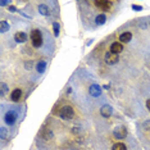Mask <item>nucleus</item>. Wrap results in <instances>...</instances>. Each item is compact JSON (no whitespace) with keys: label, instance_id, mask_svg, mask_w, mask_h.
<instances>
[{"label":"nucleus","instance_id":"obj_6","mask_svg":"<svg viewBox=\"0 0 150 150\" xmlns=\"http://www.w3.org/2000/svg\"><path fill=\"white\" fill-rule=\"evenodd\" d=\"M112 113H113V108H112L109 104H105V105H103V107L100 108V114H101V117L109 118V117L112 115Z\"/></svg>","mask_w":150,"mask_h":150},{"label":"nucleus","instance_id":"obj_17","mask_svg":"<svg viewBox=\"0 0 150 150\" xmlns=\"http://www.w3.org/2000/svg\"><path fill=\"white\" fill-rule=\"evenodd\" d=\"M41 136H42V137L45 139V140H50V139L53 137V132L50 131V129H45V131L41 132Z\"/></svg>","mask_w":150,"mask_h":150},{"label":"nucleus","instance_id":"obj_18","mask_svg":"<svg viewBox=\"0 0 150 150\" xmlns=\"http://www.w3.org/2000/svg\"><path fill=\"white\" fill-rule=\"evenodd\" d=\"M113 150H127V146L123 142H117L113 145Z\"/></svg>","mask_w":150,"mask_h":150},{"label":"nucleus","instance_id":"obj_12","mask_svg":"<svg viewBox=\"0 0 150 150\" xmlns=\"http://www.w3.org/2000/svg\"><path fill=\"white\" fill-rule=\"evenodd\" d=\"M14 40L17 42H19V44H22V42H25L26 40H27V35L25 32H17L16 35H14Z\"/></svg>","mask_w":150,"mask_h":150},{"label":"nucleus","instance_id":"obj_24","mask_svg":"<svg viewBox=\"0 0 150 150\" xmlns=\"http://www.w3.org/2000/svg\"><path fill=\"white\" fill-rule=\"evenodd\" d=\"M8 9H9V12H16L17 11V8H16V6H13V5H11Z\"/></svg>","mask_w":150,"mask_h":150},{"label":"nucleus","instance_id":"obj_14","mask_svg":"<svg viewBox=\"0 0 150 150\" xmlns=\"http://www.w3.org/2000/svg\"><path fill=\"white\" fill-rule=\"evenodd\" d=\"M39 13L42 16H49L50 14V9L49 6L45 5V4H40L39 5Z\"/></svg>","mask_w":150,"mask_h":150},{"label":"nucleus","instance_id":"obj_13","mask_svg":"<svg viewBox=\"0 0 150 150\" xmlns=\"http://www.w3.org/2000/svg\"><path fill=\"white\" fill-rule=\"evenodd\" d=\"M46 69V62L45 60H40V62H37L36 64V71L39 73H44Z\"/></svg>","mask_w":150,"mask_h":150},{"label":"nucleus","instance_id":"obj_19","mask_svg":"<svg viewBox=\"0 0 150 150\" xmlns=\"http://www.w3.org/2000/svg\"><path fill=\"white\" fill-rule=\"evenodd\" d=\"M53 30H54V36H55V37L59 36V30H60L59 23H58V22H54V23H53Z\"/></svg>","mask_w":150,"mask_h":150},{"label":"nucleus","instance_id":"obj_8","mask_svg":"<svg viewBox=\"0 0 150 150\" xmlns=\"http://www.w3.org/2000/svg\"><path fill=\"white\" fill-rule=\"evenodd\" d=\"M88 93H90L91 96L98 98V96H100V95H101L103 90H101V87L99 86V85H91L90 88H88Z\"/></svg>","mask_w":150,"mask_h":150},{"label":"nucleus","instance_id":"obj_5","mask_svg":"<svg viewBox=\"0 0 150 150\" xmlns=\"http://www.w3.org/2000/svg\"><path fill=\"white\" fill-rule=\"evenodd\" d=\"M17 117H18V114H17L14 110H9L8 113L5 114V123L9 125V126L14 125L16 121H17Z\"/></svg>","mask_w":150,"mask_h":150},{"label":"nucleus","instance_id":"obj_10","mask_svg":"<svg viewBox=\"0 0 150 150\" xmlns=\"http://www.w3.org/2000/svg\"><path fill=\"white\" fill-rule=\"evenodd\" d=\"M22 98V90L21 88H14V90L12 91V94H11V99L13 101H19V99Z\"/></svg>","mask_w":150,"mask_h":150},{"label":"nucleus","instance_id":"obj_1","mask_svg":"<svg viewBox=\"0 0 150 150\" xmlns=\"http://www.w3.org/2000/svg\"><path fill=\"white\" fill-rule=\"evenodd\" d=\"M59 115L63 119H72L74 117V109L71 107V105H64L63 108H60L59 110Z\"/></svg>","mask_w":150,"mask_h":150},{"label":"nucleus","instance_id":"obj_2","mask_svg":"<svg viewBox=\"0 0 150 150\" xmlns=\"http://www.w3.org/2000/svg\"><path fill=\"white\" fill-rule=\"evenodd\" d=\"M31 41L33 47H40L42 45V35L39 30H32L31 32Z\"/></svg>","mask_w":150,"mask_h":150},{"label":"nucleus","instance_id":"obj_15","mask_svg":"<svg viewBox=\"0 0 150 150\" xmlns=\"http://www.w3.org/2000/svg\"><path fill=\"white\" fill-rule=\"evenodd\" d=\"M105 21H107V17H105V14H99L96 16V19H95V22H96V25H104Z\"/></svg>","mask_w":150,"mask_h":150},{"label":"nucleus","instance_id":"obj_25","mask_svg":"<svg viewBox=\"0 0 150 150\" xmlns=\"http://www.w3.org/2000/svg\"><path fill=\"white\" fill-rule=\"evenodd\" d=\"M146 108H148V110L150 112V99L149 100H146Z\"/></svg>","mask_w":150,"mask_h":150},{"label":"nucleus","instance_id":"obj_22","mask_svg":"<svg viewBox=\"0 0 150 150\" xmlns=\"http://www.w3.org/2000/svg\"><path fill=\"white\" fill-rule=\"evenodd\" d=\"M132 9L135 12H141L142 11V6L141 5H136V4H132Z\"/></svg>","mask_w":150,"mask_h":150},{"label":"nucleus","instance_id":"obj_7","mask_svg":"<svg viewBox=\"0 0 150 150\" xmlns=\"http://www.w3.org/2000/svg\"><path fill=\"white\" fill-rule=\"evenodd\" d=\"M95 5H96L99 9H101V11H110L112 3L107 1V0H98V1H95Z\"/></svg>","mask_w":150,"mask_h":150},{"label":"nucleus","instance_id":"obj_3","mask_svg":"<svg viewBox=\"0 0 150 150\" xmlns=\"http://www.w3.org/2000/svg\"><path fill=\"white\" fill-rule=\"evenodd\" d=\"M113 136L117 140H122L125 139L126 136H127V128L125 127V126H118V127L114 128L113 131Z\"/></svg>","mask_w":150,"mask_h":150},{"label":"nucleus","instance_id":"obj_26","mask_svg":"<svg viewBox=\"0 0 150 150\" xmlns=\"http://www.w3.org/2000/svg\"><path fill=\"white\" fill-rule=\"evenodd\" d=\"M6 4H8V1H4V0H3V1H0V5H3V6L6 5Z\"/></svg>","mask_w":150,"mask_h":150},{"label":"nucleus","instance_id":"obj_16","mask_svg":"<svg viewBox=\"0 0 150 150\" xmlns=\"http://www.w3.org/2000/svg\"><path fill=\"white\" fill-rule=\"evenodd\" d=\"M9 30V23L6 21H1L0 22V31H1V33L6 32Z\"/></svg>","mask_w":150,"mask_h":150},{"label":"nucleus","instance_id":"obj_20","mask_svg":"<svg viewBox=\"0 0 150 150\" xmlns=\"http://www.w3.org/2000/svg\"><path fill=\"white\" fill-rule=\"evenodd\" d=\"M6 91H8V86H6L5 82H1V96H4L6 94Z\"/></svg>","mask_w":150,"mask_h":150},{"label":"nucleus","instance_id":"obj_4","mask_svg":"<svg viewBox=\"0 0 150 150\" xmlns=\"http://www.w3.org/2000/svg\"><path fill=\"white\" fill-rule=\"evenodd\" d=\"M104 60H105V63H107V64H115V63H118L119 57H118V54H114V53L109 52V53L105 54Z\"/></svg>","mask_w":150,"mask_h":150},{"label":"nucleus","instance_id":"obj_23","mask_svg":"<svg viewBox=\"0 0 150 150\" xmlns=\"http://www.w3.org/2000/svg\"><path fill=\"white\" fill-rule=\"evenodd\" d=\"M5 137H6V129L3 127L1 128V139H5Z\"/></svg>","mask_w":150,"mask_h":150},{"label":"nucleus","instance_id":"obj_9","mask_svg":"<svg viewBox=\"0 0 150 150\" xmlns=\"http://www.w3.org/2000/svg\"><path fill=\"white\" fill-rule=\"evenodd\" d=\"M122 50H123V44L122 42H113L110 45V53L119 54V53H122Z\"/></svg>","mask_w":150,"mask_h":150},{"label":"nucleus","instance_id":"obj_11","mask_svg":"<svg viewBox=\"0 0 150 150\" xmlns=\"http://www.w3.org/2000/svg\"><path fill=\"white\" fill-rule=\"evenodd\" d=\"M131 39H132V33L131 32H123V33H121V35H119V40H121L122 44L128 42Z\"/></svg>","mask_w":150,"mask_h":150},{"label":"nucleus","instance_id":"obj_21","mask_svg":"<svg viewBox=\"0 0 150 150\" xmlns=\"http://www.w3.org/2000/svg\"><path fill=\"white\" fill-rule=\"evenodd\" d=\"M142 127H144V129H146V131H150V119H148L146 122H144Z\"/></svg>","mask_w":150,"mask_h":150}]
</instances>
